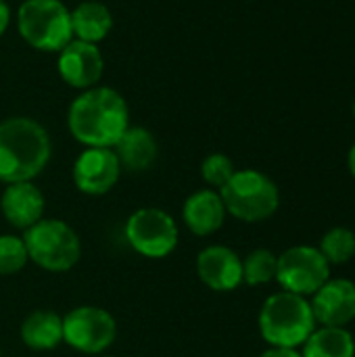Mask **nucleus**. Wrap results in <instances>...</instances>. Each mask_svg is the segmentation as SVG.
Wrapping results in <instances>:
<instances>
[{"label":"nucleus","instance_id":"f257e3e1","mask_svg":"<svg viewBox=\"0 0 355 357\" xmlns=\"http://www.w3.org/2000/svg\"><path fill=\"white\" fill-rule=\"evenodd\" d=\"M67 126L80 144L88 149H113L130 128L128 102L113 88H88L73 98Z\"/></svg>","mask_w":355,"mask_h":357},{"label":"nucleus","instance_id":"f03ea898","mask_svg":"<svg viewBox=\"0 0 355 357\" xmlns=\"http://www.w3.org/2000/svg\"><path fill=\"white\" fill-rule=\"evenodd\" d=\"M52 146L42 123L29 117L0 121V182H31L48 165Z\"/></svg>","mask_w":355,"mask_h":357},{"label":"nucleus","instance_id":"7ed1b4c3","mask_svg":"<svg viewBox=\"0 0 355 357\" xmlns=\"http://www.w3.org/2000/svg\"><path fill=\"white\" fill-rule=\"evenodd\" d=\"M316 331V318L305 297L280 291L270 295L259 312L264 341L280 349H297Z\"/></svg>","mask_w":355,"mask_h":357},{"label":"nucleus","instance_id":"20e7f679","mask_svg":"<svg viewBox=\"0 0 355 357\" xmlns=\"http://www.w3.org/2000/svg\"><path fill=\"white\" fill-rule=\"evenodd\" d=\"M21 38L36 50L59 52L71 40V10L61 0H23L17 13Z\"/></svg>","mask_w":355,"mask_h":357},{"label":"nucleus","instance_id":"39448f33","mask_svg":"<svg viewBox=\"0 0 355 357\" xmlns=\"http://www.w3.org/2000/svg\"><path fill=\"white\" fill-rule=\"evenodd\" d=\"M226 213L241 222H262L276 213L280 205L278 186L257 169H236L220 190Z\"/></svg>","mask_w":355,"mask_h":357},{"label":"nucleus","instance_id":"423d86ee","mask_svg":"<svg viewBox=\"0 0 355 357\" xmlns=\"http://www.w3.org/2000/svg\"><path fill=\"white\" fill-rule=\"evenodd\" d=\"M23 243L29 261L48 272H67L82 257V243L75 230L61 220H40L25 230Z\"/></svg>","mask_w":355,"mask_h":357},{"label":"nucleus","instance_id":"0eeeda50","mask_svg":"<svg viewBox=\"0 0 355 357\" xmlns=\"http://www.w3.org/2000/svg\"><path fill=\"white\" fill-rule=\"evenodd\" d=\"M178 236L176 220L157 207H142L126 222V238L130 247L151 259L167 257L176 249Z\"/></svg>","mask_w":355,"mask_h":357},{"label":"nucleus","instance_id":"6e6552de","mask_svg":"<svg viewBox=\"0 0 355 357\" xmlns=\"http://www.w3.org/2000/svg\"><path fill=\"white\" fill-rule=\"evenodd\" d=\"M331 278V264L316 247L299 245L287 249L278 257L276 280L282 291L310 297Z\"/></svg>","mask_w":355,"mask_h":357},{"label":"nucleus","instance_id":"1a4fd4ad","mask_svg":"<svg viewBox=\"0 0 355 357\" xmlns=\"http://www.w3.org/2000/svg\"><path fill=\"white\" fill-rule=\"evenodd\" d=\"M115 337L117 322L103 307L82 305L71 310L63 318V341L82 354H103L107 347L113 345Z\"/></svg>","mask_w":355,"mask_h":357},{"label":"nucleus","instance_id":"9d476101","mask_svg":"<svg viewBox=\"0 0 355 357\" xmlns=\"http://www.w3.org/2000/svg\"><path fill=\"white\" fill-rule=\"evenodd\" d=\"M59 75L61 79L77 90H88L98 86L103 71H105V59L96 44L71 40L63 50H59Z\"/></svg>","mask_w":355,"mask_h":357},{"label":"nucleus","instance_id":"9b49d317","mask_svg":"<svg viewBox=\"0 0 355 357\" xmlns=\"http://www.w3.org/2000/svg\"><path fill=\"white\" fill-rule=\"evenodd\" d=\"M121 165L113 149H86L73 163V182L80 192L100 197L119 180Z\"/></svg>","mask_w":355,"mask_h":357},{"label":"nucleus","instance_id":"f8f14e48","mask_svg":"<svg viewBox=\"0 0 355 357\" xmlns=\"http://www.w3.org/2000/svg\"><path fill=\"white\" fill-rule=\"evenodd\" d=\"M310 305L316 324L345 328L355 318V282L347 278H328L312 295Z\"/></svg>","mask_w":355,"mask_h":357},{"label":"nucleus","instance_id":"ddd939ff","mask_svg":"<svg viewBox=\"0 0 355 357\" xmlns=\"http://www.w3.org/2000/svg\"><path fill=\"white\" fill-rule=\"evenodd\" d=\"M197 274L211 291L228 293L243 282V259L228 247L211 245L199 253Z\"/></svg>","mask_w":355,"mask_h":357},{"label":"nucleus","instance_id":"4468645a","mask_svg":"<svg viewBox=\"0 0 355 357\" xmlns=\"http://www.w3.org/2000/svg\"><path fill=\"white\" fill-rule=\"evenodd\" d=\"M44 195L33 182L6 184L0 197V211L4 220L19 230H27L38 224L44 215Z\"/></svg>","mask_w":355,"mask_h":357},{"label":"nucleus","instance_id":"2eb2a0df","mask_svg":"<svg viewBox=\"0 0 355 357\" xmlns=\"http://www.w3.org/2000/svg\"><path fill=\"white\" fill-rule=\"evenodd\" d=\"M182 218L188 230L197 236H209L224 226L226 207L218 190H197L192 192L182 209Z\"/></svg>","mask_w":355,"mask_h":357},{"label":"nucleus","instance_id":"dca6fc26","mask_svg":"<svg viewBox=\"0 0 355 357\" xmlns=\"http://www.w3.org/2000/svg\"><path fill=\"white\" fill-rule=\"evenodd\" d=\"M113 151L119 159V165L126 167L128 172L149 169L159 153L155 136L142 126H130L117 140Z\"/></svg>","mask_w":355,"mask_h":357},{"label":"nucleus","instance_id":"f3484780","mask_svg":"<svg viewBox=\"0 0 355 357\" xmlns=\"http://www.w3.org/2000/svg\"><path fill=\"white\" fill-rule=\"evenodd\" d=\"M113 27V15L103 2L86 0L71 10V31L75 40L98 44Z\"/></svg>","mask_w":355,"mask_h":357},{"label":"nucleus","instance_id":"a211bd4d","mask_svg":"<svg viewBox=\"0 0 355 357\" xmlns=\"http://www.w3.org/2000/svg\"><path fill=\"white\" fill-rule=\"evenodd\" d=\"M21 341L33 351H50L63 343V318L48 310L31 312L21 324Z\"/></svg>","mask_w":355,"mask_h":357},{"label":"nucleus","instance_id":"6ab92c4d","mask_svg":"<svg viewBox=\"0 0 355 357\" xmlns=\"http://www.w3.org/2000/svg\"><path fill=\"white\" fill-rule=\"evenodd\" d=\"M303 357H354L355 341L347 328H316L303 343Z\"/></svg>","mask_w":355,"mask_h":357},{"label":"nucleus","instance_id":"aec40b11","mask_svg":"<svg viewBox=\"0 0 355 357\" xmlns=\"http://www.w3.org/2000/svg\"><path fill=\"white\" fill-rule=\"evenodd\" d=\"M318 251L322 253V257L333 266H343L347 264L355 255V232L349 228L337 226L333 230H328L322 241Z\"/></svg>","mask_w":355,"mask_h":357},{"label":"nucleus","instance_id":"412c9836","mask_svg":"<svg viewBox=\"0 0 355 357\" xmlns=\"http://www.w3.org/2000/svg\"><path fill=\"white\" fill-rule=\"evenodd\" d=\"M278 257L270 249H255L243 261V282L249 287H262L276 280Z\"/></svg>","mask_w":355,"mask_h":357},{"label":"nucleus","instance_id":"4be33fe9","mask_svg":"<svg viewBox=\"0 0 355 357\" xmlns=\"http://www.w3.org/2000/svg\"><path fill=\"white\" fill-rule=\"evenodd\" d=\"M29 261L23 238L15 234H0V276L17 274Z\"/></svg>","mask_w":355,"mask_h":357},{"label":"nucleus","instance_id":"5701e85b","mask_svg":"<svg viewBox=\"0 0 355 357\" xmlns=\"http://www.w3.org/2000/svg\"><path fill=\"white\" fill-rule=\"evenodd\" d=\"M234 172H236V167H234L232 159L226 157V155H222V153H213V155L205 157V161L201 163V176H203V180L211 188H218V190H222L230 182V178L234 176Z\"/></svg>","mask_w":355,"mask_h":357},{"label":"nucleus","instance_id":"b1692460","mask_svg":"<svg viewBox=\"0 0 355 357\" xmlns=\"http://www.w3.org/2000/svg\"><path fill=\"white\" fill-rule=\"evenodd\" d=\"M259 357H303L297 354V349H280V347H270L268 351H264Z\"/></svg>","mask_w":355,"mask_h":357},{"label":"nucleus","instance_id":"393cba45","mask_svg":"<svg viewBox=\"0 0 355 357\" xmlns=\"http://www.w3.org/2000/svg\"><path fill=\"white\" fill-rule=\"evenodd\" d=\"M8 23H10V8L4 0H0V36L6 31Z\"/></svg>","mask_w":355,"mask_h":357},{"label":"nucleus","instance_id":"a878e982","mask_svg":"<svg viewBox=\"0 0 355 357\" xmlns=\"http://www.w3.org/2000/svg\"><path fill=\"white\" fill-rule=\"evenodd\" d=\"M347 165H349V172L355 178V144L349 149V155H347Z\"/></svg>","mask_w":355,"mask_h":357},{"label":"nucleus","instance_id":"bb28decb","mask_svg":"<svg viewBox=\"0 0 355 357\" xmlns=\"http://www.w3.org/2000/svg\"><path fill=\"white\" fill-rule=\"evenodd\" d=\"M354 115H355V102H354Z\"/></svg>","mask_w":355,"mask_h":357},{"label":"nucleus","instance_id":"cd10ccee","mask_svg":"<svg viewBox=\"0 0 355 357\" xmlns=\"http://www.w3.org/2000/svg\"><path fill=\"white\" fill-rule=\"evenodd\" d=\"M0 357H2V354H0Z\"/></svg>","mask_w":355,"mask_h":357}]
</instances>
